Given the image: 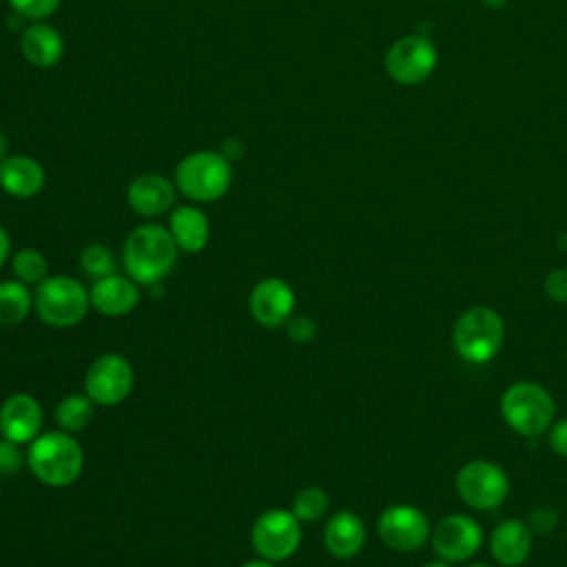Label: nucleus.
<instances>
[{
  "label": "nucleus",
  "instance_id": "nucleus-20",
  "mask_svg": "<svg viewBox=\"0 0 567 567\" xmlns=\"http://www.w3.org/2000/svg\"><path fill=\"white\" fill-rule=\"evenodd\" d=\"M20 51L33 66L49 69L60 62L64 53V40L51 24L33 22L20 35Z\"/></svg>",
  "mask_w": 567,
  "mask_h": 567
},
{
  "label": "nucleus",
  "instance_id": "nucleus-27",
  "mask_svg": "<svg viewBox=\"0 0 567 567\" xmlns=\"http://www.w3.org/2000/svg\"><path fill=\"white\" fill-rule=\"evenodd\" d=\"M62 0H9V4L13 7V11L22 18H29V20H42L51 13L58 11Z\"/></svg>",
  "mask_w": 567,
  "mask_h": 567
},
{
  "label": "nucleus",
  "instance_id": "nucleus-38",
  "mask_svg": "<svg viewBox=\"0 0 567 567\" xmlns=\"http://www.w3.org/2000/svg\"><path fill=\"white\" fill-rule=\"evenodd\" d=\"M470 567H489V565H483V563H474V565H470Z\"/></svg>",
  "mask_w": 567,
  "mask_h": 567
},
{
  "label": "nucleus",
  "instance_id": "nucleus-2",
  "mask_svg": "<svg viewBox=\"0 0 567 567\" xmlns=\"http://www.w3.org/2000/svg\"><path fill=\"white\" fill-rule=\"evenodd\" d=\"M27 463L44 485L64 487L80 476L84 452L71 434L47 432L31 441Z\"/></svg>",
  "mask_w": 567,
  "mask_h": 567
},
{
  "label": "nucleus",
  "instance_id": "nucleus-31",
  "mask_svg": "<svg viewBox=\"0 0 567 567\" xmlns=\"http://www.w3.org/2000/svg\"><path fill=\"white\" fill-rule=\"evenodd\" d=\"M558 523V514L554 507H547V505H540L536 507L532 514H529V527L538 534H547L556 527Z\"/></svg>",
  "mask_w": 567,
  "mask_h": 567
},
{
  "label": "nucleus",
  "instance_id": "nucleus-36",
  "mask_svg": "<svg viewBox=\"0 0 567 567\" xmlns=\"http://www.w3.org/2000/svg\"><path fill=\"white\" fill-rule=\"evenodd\" d=\"M487 7H492V9H503L505 4H507V0H483Z\"/></svg>",
  "mask_w": 567,
  "mask_h": 567
},
{
  "label": "nucleus",
  "instance_id": "nucleus-7",
  "mask_svg": "<svg viewBox=\"0 0 567 567\" xmlns=\"http://www.w3.org/2000/svg\"><path fill=\"white\" fill-rule=\"evenodd\" d=\"M456 492L472 509L489 512L507 498L509 478L505 470L492 461H470L456 474Z\"/></svg>",
  "mask_w": 567,
  "mask_h": 567
},
{
  "label": "nucleus",
  "instance_id": "nucleus-34",
  "mask_svg": "<svg viewBox=\"0 0 567 567\" xmlns=\"http://www.w3.org/2000/svg\"><path fill=\"white\" fill-rule=\"evenodd\" d=\"M241 567H275V563H270V560H250V563H244Z\"/></svg>",
  "mask_w": 567,
  "mask_h": 567
},
{
  "label": "nucleus",
  "instance_id": "nucleus-5",
  "mask_svg": "<svg viewBox=\"0 0 567 567\" xmlns=\"http://www.w3.org/2000/svg\"><path fill=\"white\" fill-rule=\"evenodd\" d=\"M233 168L224 153L195 151L175 168L177 188L195 202H215L230 188Z\"/></svg>",
  "mask_w": 567,
  "mask_h": 567
},
{
  "label": "nucleus",
  "instance_id": "nucleus-37",
  "mask_svg": "<svg viewBox=\"0 0 567 567\" xmlns=\"http://www.w3.org/2000/svg\"><path fill=\"white\" fill-rule=\"evenodd\" d=\"M423 567H450V563L447 560H432V563H427Z\"/></svg>",
  "mask_w": 567,
  "mask_h": 567
},
{
  "label": "nucleus",
  "instance_id": "nucleus-30",
  "mask_svg": "<svg viewBox=\"0 0 567 567\" xmlns=\"http://www.w3.org/2000/svg\"><path fill=\"white\" fill-rule=\"evenodd\" d=\"M22 465V454L18 450V443L4 439L0 441V474H13Z\"/></svg>",
  "mask_w": 567,
  "mask_h": 567
},
{
  "label": "nucleus",
  "instance_id": "nucleus-25",
  "mask_svg": "<svg viewBox=\"0 0 567 567\" xmlns=\"http://www.w3.org/2000/svg\"><path fill=\"white\" fill-rule=\"evenodd\" d=\"M13 272L22 284H42L47 279V259L35 248H22L13 255Z\"/></svg>",
  "mask_w": 567,
  "mask_h": 567
},
{
  "label": "nucleus",
  "instance_id": "nucleus-32",
  "mask_svg": "<svg viewBox=\"0 0 567 567\" xmlns=\"http://www.w3.org/2000/svg\"><path fill=\"white\" fill-rule=\"evenodd\" d=\"M547 443H549V447H551L558 456L567 458V416L549 425Z\"/></svg>",
  "mask_w": 567,
  "mask_h": 567
},
{
  "label": "nucleus",
  "instance_id": "nucleus-29",
  "mask_svg": "<svg viewBox=\"0 0 567 567\" xmlns=\"http://www.w3.org/2000/svg\"><path fill=\"white\" fill-rule=\"evenodd\" d=\"M545 292H547L549 299H554L558 303L567 301V270L565 268L551 270L545 277Z\"/></svg>",
  "mask_w": 567,
  "mask_h": 567
},
{
  "label": "nucleus",
  "instance_id": "nucleus-3",
  "mask_svg": "<svg viewBox=\"0 0 567 567\" xmlns=\"http://www.w3.org/2000/svg\"><path fill=\"white\" fill-rule=\"evenodd\" d=\"M503 317L489 306L467 308L454 323L452 343L456 354L467 363H487L503 346Z\"/></svg>",
  "mask_w": 567,
  "mask_h": 567
},
{
  "label": "nucleus",
  "instance_id": "nucleus-23",
  "mask_svg": "<svg viewBox=\"0 0 567 567\" xmlns=\"http://www.w3.org/2000/svg\"><path fill=\"white\" fill-rule=\"evenodd\" d=\"M93 419V399L89 394H69L55 408V421L66 432L84 430Z\"/></svg>",
  "mask_w": 567,
  "mask_h": 567
},
{
  "label": "nucleus",
  "instance_id": "nucleus-21",
  "mask_svg": "<svg viewBox=\"0 0 567 567\" xmlns=\"http://www.w3.org/2000/svg\"><path fill=\"white\" fill-rule=\"evenodd\" d=\"M168 230L177 244V248L186 252H197L208 241V219L195 206H179L171 213Z\"/></svg>",
  "mask_w": 567,
  "mask_h": 567
},
{
  "label": "nucleus",
  "instance_id": "nucleus-26",
  "mask_svg": "<svg viewBox=\"0 0 567 567\" xmlns=\"http://www.w3.org/2000/svg\"><path fill=\"white\" fill-rule=\"evenodd\" d=\"M80 264H82V270L93 279H102V277H109L115 272L113 252L102 244L86 246L80 255Z\"/></svg>",
  "mask_w": 567,
  "mask_h": 567
},
{
  "label": "nucleus",
  "instance_id": "nucleus-8",
  "mask_svg": "<svg viewBox=\"0 0 567 567\" xmlns=\"http://www.w3.org/2000/svg\"><path fill=\"white\" fill-rule=\"evenodd\" d=\"M250 540L264 560H286L301 543V520L288 509H268L255 520Z\"/></svg>",
  "mask_w": 567,
  "mask_h": 567
},
{
  "label": "nucleus",
  "instance_id": "nucleus-28",
  "mask_svg": "<svg viewBox=\"0 0 567 567\" xmlns=\"http://www.w3.org/2000/svg\"><path fill=\"white\" fill-rule=\"evenodd\" d=\"M286 332H288V337H290L292 341H297V343H308V341L315 337L317 326H315V321H312L310 317L297 315V317H290V319L286 321Z\"/></svg>",
  "mask_w": 567,
  "mask_h": 567
},
{
  "label": "nucleus",
  "instance_id": "nucleus-14",
  "mask_svg": "<svg viewBox=\"0 0 567 567\" xmlns=\"http://www.w3.org/2000/svg\"><path fill=\"white\" fill-rule=\"evenodd\" d=\"M42 430V408L31 394H11L0 408V432L13 443H31Z\"/></svg>",
  "mask_w": 567,
  "mask_h": 567
},
{
  "label": "nucleus",
  "instance_id": "nucleus-22",
  "mask_svg": "<svg viewBox=\"0 0 567 567\" xmlns=\"http://www.w3.org/2000/svg\"><path fill=\"white\" fill-rule=\"evenodd\" d=\"M31 310V292L22 281H0V323L16 326Z\"/></svg>",
  "mask_w": 567,
  "mask_h": 567
},
{
  "label": "nucleus",
  "instance_id": "nucleus-6",
  "mask_svg": "<svg viewBox=\"0 0 567 567\" xmlns=\"http://www.w3.org/2000/svg\"><path fill=\"white\" fill-rule=\"evenodd\" d=\"M33 303H35L38 317L44 323L53 328H69L84 319L91 306V297H89V290L78 279L66 275H55L38 284Z\"/></svg>",
  "mask_w": 567,
  "mask_h": 567
},
{
  "label": "nucleus",
  "instance_id": "nucleus-24",
  "mask_svg": "<svg viewBox=\"0 0 567 567\" xmlns=\"http://www.w3.org/2000/svg\"><path fill=\"white\" fill-rule=\"evenodd\" d=\"M326 509H328V494L321 487L310 485V487H303L295 494L292 514L301 523H317L319 518H323Z\"/></svg>",
  "mask_w": 567,
  "mask_h": 567
},
{
  "label": "nucleus",
  "instance_id": "nucleus-15",
  "mask_svg": "<svg viewBox=\"0 0 567 567\" xmlns=\"http://www.w3.org/2000/svg\"><path fill=\"white\" fill-rule=\"evenodd\" d=\"M91 306L104 315V317H122L128 315L137 301H140V290L131 277L124 275H109L102 279H95L93 288L89 290Z\"/></svg>",
  "mask_w": 567,
  "mask_h": 567
},
{
  "label": "nucleus",
  "instance_id": "nucleus-33",
  "mask_svg": "<svg viewBox=\"0 0 567 567\" xmlns=\"http://www.w3.org/2000/svg\"><path fill=\"white\" fill-rule=\"evenodd\" d=\"M9 250H11V239H9L7 230L0 226V268L4 266V261L9 257Z\"/></svg>",
  "mask_w": 567,
  "mask_h": 567
},
{
  "label": "nucleus",
  "instance_id": "nucleus-19",
  "mask_svg": "<svg viewBox=\"0 0 567 567\" xmlns=\"http://www.w3.org/2000/svg\"><path fill=\"white\" fill-rule=\"evenodd\" d=\"M323 545L334 558L348 560L357 556L365 545L363 520L352 512L334 514L323 527Z\"/></svg>",
  "mask_w": 567,
  "mask_h": 567
},
{
  "label": "nucleus",
  "instance_id": "nucleus-4",
  "mask_svg": "<svg viewBox=\"0 0 567 567\" xmlns=\"http://www.w3.org/2000/svg\"><path fill=\"white\" fill-rule=\"evenodd\" d=\"M554 399L536 381H516L501 396V414L505 423L523 434L538 436L554 423Z\"/></svg>",
  "mask_w": 567,
  "mask_h": 567
},
{
  "label": "nucleus",
  "instance_id": "nucleus-10",
  "mask_svg": "<svg viewBox=\"0 0 567 567\" xmlns=\"http://www.w3.org/2000/svg\"><path fill=\"white\" fill-rule=\"evenodd\" d=\"M84 388L93 403L117 405L133 390V368L122 354H102L89 365Z\"/></svg>",
  "mask_w": 567,
  "mask_h": 567
},
{
  "label": "nucleus",
  "instance_id": "nucleus-17",
  "mask_svg": "<svg viewBox=\"0 0 567 567\" xmlns=\"http://www.w3.org/2000/svg\"><path fill=\"white\" fill-rule=\"evenodd\" d=\"M126 199L131 208L144 217H155L166 213L175 202V186L157 173L140 175L131 182L126 190Z\"/></svg>",
  "mask_w": 567,
  "mask_h": 567
},
{
  "label": "nucleus",
  "instance_id": "nucleus-18",
  "mask_svg": "<svg viewBox=\"0 0 567 567\" xmlns=\"http://www.w3.org/2000/svg\"><path fill=\"white\" fill-rule=\"evenodd\" d=\"M44 168L29 155H11L0 162V186L4 193L27 199L44 188Z\"/></svg>",
  "mask_w": 567,
  "mask_h": 567
},
{
  "label": "nucleus",
  "instance_id": "nucleus-13",
  "mask_svg": "<svg viewBox=\"0 0 567 567\" xmlns=\"http://www.w3.org/2000/svg\"><path fill=\"white\" fill-rule=\"evenodd\" d=\"M248 306L257 323L264 328H277L292 317L295 292L284 279L270 277L252 288Z\"/></svg>",
  "mask_w": 567,
  "mask_h": 567
},
{
  "label": "nucleus",
  "instance_id": "nucleus-1",
  "mask_svg": "<svg viewBox=\"0 0 567 567\" xmlns=\"http://www.w3.org/2000/svg\"><path fill=\"white\" fill-rule=\"evenodd\" d=\"M177 261V244L168 228L144 224L124 244V268L135 284H159Z\"/></svg>",
  "mask_w": 567,
  "mask_h": 567
},
{
  "label": "nucleus",
  "instance_id": "nucleus-12",
  "mask_svg": "<svg viewBox=\"0 0 567 567\" xmlns=\"http://www.w3.org/2000/svg\"><path fill=\"white\" fill-rule=\"evenodd\" d=\"M483 543L481 525L467 514H450L432 529V547L441 560H470Z\"/></svg>",
  "mask_w": 567,
  "mask_h": 567
},
{
  "label": "nucleus",
  "instance_id": "nucleus-11",
  "mask_svg": "<svg viewBox=\"0 0 567 567\" xmlns=\"http://www.w3.org/2000/svg\"><path fill=\"white\" fill-rule=\"evenodd\" d=\"M377 532L385 547L394 551H414L430 538V520L414 505H392L383 509Z\"/></svg>",
  "mask_w": 567,
  "mask_h": 567
},
{
  "label": "nucleus",
  "instance_id": "nucleus-35",
  "mask_svg": "<svg viewBox=\"0 0 567 567\" xmlns=\"http://www.w3.org/2000/svg\"><path fill=\"white\" fill-rule=\"evenodd\" d=\"M7 146H9L7 144V135L0 131V162L7 157Z\"/></svg>",
  "mask_w": 567,
  "mask_h": 567
},
{
  "label": "nucleus",
  "instance_id": "nucleus-9",
  "mask_svg": "<svg viewBox=\"0 0 567 567\" xmlns=\"http://www.w3.org/2000/svg\"><path fill=\"white\" fill-rule=\"evenodd\" d=\"M436 66V47L427 35L399 38L385 53V71L399 84H419Z\"/></svg>",
  "mask_w": 567,
  "mask_h": 567
},
{
  "label": "nucleus",
  "instance_id": "nucleus-16",
  "mask_svg": "<svg viewBox=\"0 0 567 567\" xmlns=\"http://www.w3.org/2000/svg\"><path fill=\"white\" fill-rule=\"evenodd\" d=\"M532 527L518 518L498 523L489 536V551L503 567H518L532 554Z\"/></svg>",
  "mask_w": 567,
  "mask_h": 567
}]
</instances>
